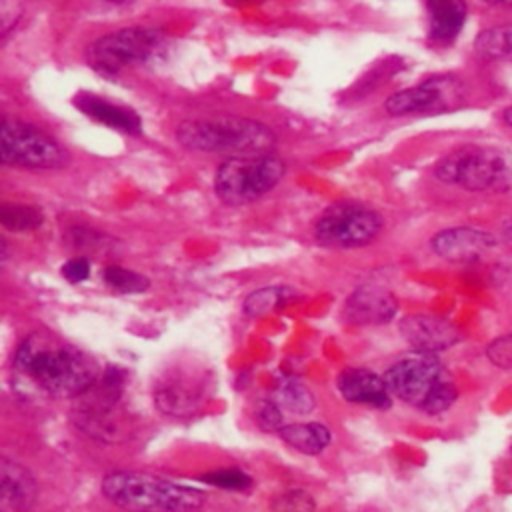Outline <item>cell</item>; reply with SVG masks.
<instances>
[{"label": "cell", "mask_w": 512, "mask_h": 512, "mask_svg": "<svg viewBox=\"0 0 512 512\" xmlns=\"http://www.w3.org/2000/svg\"><path fill=\"white\" fill-rule=\"evenodd\" d=\"M434 176L472 192H504L512 188V154L498 146L466 144L444 156Z\"/></svg>", "instance_id": "obj_4"}, {"label": "cell", "mask_w": 512, "mask_h": 512, "mask_svg": "<svg viewBox=\"0 0 512 512\" xmlns=\"http://www.w3.org/2000/svg\"><path fill=\"white\" fill-rule=\"evenodd\" d=\"M124 378V370L110 366L100 374L90 390L78 396L74 420L78 428H82L92 438L116 442L124 436V422L120 412Z\"/></svg>", "instance_id": "obj_6"}, {"label": "cell", "mask_w": 512, "mask_h": 512, "mask_svg": "<svg viewBox=\"0 0 512 512\" xmlns=\"http://www.w3.org/2000/svg\"><path fill=\"white\" fill-rule=\"evenodd\" d=\"M102 494L128 512H196L202 490L144 472H112L102 480Z\"/></svg>", "instance_id": "obj_2"}, {"label": "cell", "mask_w": 512, "mask_h": 512, "mask_svg": "<svg viewBox=\"0 0 512 512\" xmlns=\"http://www.w3.org/2000/svg\"><path fill=\"white\" fill-rule=\"evenodd\" d=\"M502 122L512 128V106H508V108L502 110Z\"/></svg>", "instance_id": "obj_32"}, {"label": "cell", "mask_w": 512, "mask_h": 512, "mask_svg": "<svg viewBox=\"0 0 512 512\" xmlns=\"http://www.w3.org/2000/svg\"><path fill=\"white\" fill-rule=\"evenodd\" d=\"M336 388L344 400L354 404H366L372 408H388L392 394L384 376L368 368H346L336 378Z\"/></svg>", "instance_id": "obj_16"}, {"label": "cell", "mask_w": 512, "mask_h": 512, "mask_svg": "<svg viewBox=\"0 0 512 512\" xmlns=\"http://www.w3.org/2000/svg\"><path fill=\"white\" fill-rule=\"evenodd\" d=\"M456 400V388L450 380H440L434 390L428 394V398L424 400V404L420 406L424 412L428 414H440L444 410H448Z\"/></svg>", "instance_id": "obj_26"}, {"label": "cell", "mask_w": 512, "mask_h": 512, "mask_svg": "<svg viewBox=\"0 0 512 512\" xmlns=\"http://www.w3.org/2000/svg\"><path fill=\"white\" fill-rule=\"evenodd\" d=\"M430 36L438 42H448L458 36L466 20L464 0H426Z\"/></svg>", "instance_id": "obj_19"}, {"label": "cell", "mask_w": 512, "mask_h": 512, "mask_svg": "<svg viewBox=\"0 0 512 512\" xmlns=\"http://www.w3.org/2000/svg\"><path fill=\"white\" fill-rule=\"evenodd\" d=\"M0 148L4 164L60 170L70 162L68 152L54 138L18 120L2 122Z\"/></svg>", "instance_id": "obj_9"}, {"label": "cell", "mask_w": 512, "mask_h": 512, "mask_svg": "<svg viewBox=\"0 0 512 512\" xmlns=\"http://www.w3.org/2000/svg\"><path fill=\"white\" fill-rule=\"evenodd\" d=\"M432 250L450 262H478L496 248V238L474 226H456L438 232L432 238Z\"/></svg>", "instance_id": "obj_13"}, {"label": "cell", "mask_w": 512, "mask_h": 512, "mask_svg": "<svg viewBox=\"0 0 512 512\" xmlns=\"http://www.w3.org/2000/svg\"><path fill=\"white\" fill-rule=\"evenodd\" d=\"M398 312V302L394 294L382 286H360L356 288L346 304L344 318L350 324L368 326V324H386Z\"/></svg>", "instance_id": "obj_14"}, {"label": "cell", "mask_w": 512, "mask_h": 512, "mask_svg": "<svg viewBox=\"0 0 512 512\" xmlns=\"http://www.w3.org/2000/svg\"><path fill=\"white\" fill-rule=\"evenodd\" d=\"M382 226L384 220L376 210L356 202H338L320 214L314 236L330 248H360L370 244Z\"/></svg>", "instance_id": "obj_8"}, {"label": "cell", "mask_w": 512, "mask_h": 512, "mask_svg": "<svg viewBox=\"0 0 512 512\" xmlns=\"http://www.w3.org/2000/svg\"><path fill=\"white\" fill-rule=\"evenodd\" d=\"M488 358L500 366V368H512V334H506V336H500L496 338L488 350H486Z\"/></svg>", "instance_id": "obj_29"}, {"label": "cell", "mask_w": 512, "mask_h": 512, "mask_svg": "<svg viewBox=\"0 0 512 512\" xmlns=\"http://www.w3.org/2000/svg\"><path fill=\"white\" fill-rule=\"evenodd\" d=\"M206 386V368L176 364L154 384V402L164 414L190 416L204 402Z\"/></svg>", "instance_id": "obj_12"}, {"label": "cell", "mask_w": 512, "mask_h": 512, "mask_svg": "<svg viewBox=\"0 0 512 512\" xmlns=\"http://www.w3.org/2000/svg\"><path fill=\"white\" fill-rule=\"evenodd\" d=\"M176 140L198 152H228L234 156L244 154H266L274 142V132L250 118H194L184 120L176 128Z\"/></svg>", "instance_id": "obj_3"}, {"label": "cell", "mask_w": 512, "mask_h": 512, "mask_svg": "<svg viewBox=\"0 0 512 512\" xmlns=\"http://www.w3.org/2000/svg\"><path fill=\"white\" fill-rule=\"evenodd\" d=\"M502 234H504L506 242H508V244H512V218H508V220L504 222V226H502Z\"/></svg>", "instance_id": "obj_31"}, {"label": "cell", "mask_w": 512, "mask_h": 512, "mask_svg": "<svg viewBox=\"0 0 512 512\" xmlns=\"http://www.w3.org/2000/svg\"><path fill=\"white\" fill-rule=\"evenodd\" d=\"M104 282L122 294H136V292H144L148 288V278L134 272V270H126L122 266H108L104 270Z\"/></svg>", "instance_id": "obj_25"}, {"label": "cell", "mask_w": 512, "mask_h": 512, "mask_svg": "<svg viewBox=\"0 0 512 512\" xmlns=\"http://www.w3.org/2000/svg\"><path fill=\"white\" fill-rule=\"evenodd\" d=\"M384 380L392 396L420 408L434 386L444 380V372L434 354L416 350L392 364L384 372Z\"/></svg>", "instance_id": "obj_11"}, {"label": "cell", "mask_w": 512, "mask_h": 512, "mask_svg": "<svg viewBox=\"0 0 512 512\" xmlns=\"http://www.w3.org/2000/svg\"><path fill=\"white\" fill-rule=\"evenodd\" d=\"M74 104L80 108V112H84L88 118L104 124V126H110L114 130H120V132H128V134H138L142 130V122H140V116L130 110V108H124V106H118V104H112L100 96H94V94H78L74 98Z\"/></svg>", "instance_id": "obj_17"}, {"label": "cell", "mask_w": 512, "mask_h": 512, "mask_svg": "<svg viewBox=\"0 0 512 512\" xmlns=\"http://www.w3.org/2000/svg\"><path fill=\"white\" fill-rule=\"evenodd\" d=\"M284 416V412H282V408L274 402V400H262L260 404H258V408H256V422H258V426L262 428V430H266V432H278L284 424H282V418Z\"/></svg>", "instance_id": "obj_28"}, {"label": "cell", "mask_w": 512, "mask_h": 512, "mask_svg": "<svg viewBox=\"0 0 512 512\" xmlns=\"http://www.w3.org/2000/svg\"><path fill=\"white\" fill-rule=\"evenodd\" d=\"M272 400L282 408V412L296 414V416L310 414L314 410V406H316L312 390L302 380H298V378L284 380L276 388Z\"/></svg>", "instance_id": "obj_21"}, {"label": "cell", "mask_w": 512, "mask_h": 512, "mask_svg": "<svg viewBox=\"0 0 512 512\" xmlns=\"http://www.w3.org/2000/svg\"><path fill=\"white\" fill-rule=\"evenodd\" d=\"M284 170V162L268 152L232 156L218 166L214 190L230 206L250 204L270 192L284 176Z\"/></svg>", "instance_id": "obj_5"}, {"label": "cell", "mask_w": 512, "mask_h": 512, "mask_svg": "<svg viewBox=\"0 0 512 512\" xmlns=\"http://www.w3.org/2000/svg\"><path fill=\"white\" fill-rule=\"evenodd\" d=\"M474 48L490 60H512V22L482 30L474 40Z\"/></svg>", "instance_id": "obj_22"}, {"label": "cell", "mask_w": 512, "mask_h": 512, "mask_svg": "<svg viewBox=\"0 0 512 512\" xmlns=\"http://www.w3.org/2000/svg\"><path fill=\"white\" fill-rule=\"evenodd\" d=\"M44 216L40 208L30 204H4L0 208V224L12 232L34 230L42 224Z\"/></svg>", "instance_id": "obj_24"}, {"label": "cell", "mask_w": 512, "mask_h": 512, "mask_svg": "<svg viewBox=\"0 0 512 512\" xmlns=\"http://www.w3.org/2000/svg\"><path fill=\"white\" fill-rule=\"evenodd\" d=\"M204 482L212 484V486H218V488H230V490H244L252 484V478L240 470H218V472H212V474H206L202 476Z\"/></svg>", "instance_id": "obj_27"}, {"label": "cell", "mask_w": 512, "mask_h": 512, "mask_svg": "<svg viewBox=\"0 0 512 512\" xmlns=\"http://www.w3.org/2000/svg\"><path fill=\"white\" fill-rule=\"evenodd\" d=\"M106 2H112V4H130L132 0H106Z\"/></svg>", "instance_id": "obj_33"}, {"label": "cell", "mask_w": 512, "mask_h": 512, "mask_svg": "<svg viewBox=\"0 0 512 512\" xmlns=\"http://www.w3.org/2000/svg\"><path fill=\"white\" fill-rule=\"evenodd\" d=\"M294 290L288 286H264L260 290H254L244 300V312L252 318L264 316L276 308L286 306L294 298Z\"/></svg>", "instance_id": "obj_23"}, {"label": "cell", "mask_w": 512, "mask_h": 512, "mask_svg": "<svg viewBox=\"0 0 512 512\" xmlns=\"http://www.w3.org/2000/svg\"><path fill=\"white\" fill-rule=\"evenodd\" d=\"M164 48V34L154 28H122L94 40L86 50L88 64L106 76L130 64H140Z\"/></svg>", "instance_id": "obj_7"}, {"label": "cell", "mask_w": 512, "mask_h": 512, "mask_svg": "<svg viewBox=\"0 0 512 512\" xmlns=\"http://www.w3.org/2000/svg\"><path fill=\"white\" fill-rule=\"evenodd\" d=\"M280 438L292 446L294 450L316 456L330 444V430L318 422H298V424H284L278 430Z\"/></svg>", "instance_id": "obj_20"}, {"label": "cell", "mask_w": 512, "mask_h": 512, "mask_svg": "<svg viewBox=\"0 0 512 512\" xmlns=\"http://www.w3.org/2000/svg\"><path fill=\"white\" fill-rule=\"evenodd\" d=\"M464 100V86L456 76H432L424 82L394 92L384 108L392 116H406L418 112H444L460 106Z\"/></svg>", "instance_id": "obj_10"}, {"label": "cell", "mask_w": 512, "mask_h": 512, "mask_svg": "<svg viewBox=\"0 0 512 512\" xmlns=\"http://www.w3.org/2000/svg\"><path fill=\"white\" fill-rule=\"evenodd\" d=\"M14 370L34 392L54 398H78L102 374L88 352L50 332H32L20 342Z\"/></svg>", "instance_id": "obj_1"}, {"label": "cell", "mask_w": 512, "mask_h": 512, "mask_svg": "<svg viewBox=\"0 0 512 512\" xmlns=\"http://www.w3.org/2000/svg\"><path fill=\"white\" fill-rule=\"evenodd\" d=\"M0 490L2 500L18 512L28 510L38 494L34 476L22 464L6 458L0 464Z\"/></svg>", "instance_id": "obj_18"}, {"label": "cell", "mask_w": 512, "mask_h": 512, "mask_svg": "<svg viewBox=\"0 0 512 512\" xmlns=\"http://www.w3.org/2000/svg\"><path fill=\"white\" fill-rule=\"evenodd\" d=\"M60 272L68 282H84L90 276V262L82 256L70 258L68 262L62 264Z\"/></svg>", "instance_id": "obj_30"}, {"label": "cell", "mask_w": 512, "mask_h": 512, "mask_svg": "<svg viewBox=\"0 0 512 512\" xmlns=\"http://www.w3.org/2000/svg\"><path fill=\"white\" fill-rule=\"evenodd\" d=\"M400 332L414 350L430 354L446 350L460 340V332L452 322L430 314L406 316L400 322Z\"/></svg>", "instance_id": "obj_15"}]
</instances>
